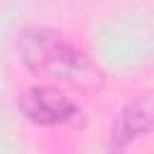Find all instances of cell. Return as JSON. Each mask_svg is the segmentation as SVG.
Segmentation results:
<instances>
[{
	"label": "cell",
	"instance_id": "cell-1",
	"mask_svg": "<svg viewBox=\"0 0 154 154\" xmlns=\"http://www.w3.org/2000/svg\"><path fill=\"white\" fill-rule=\"evenodd\" d=\"M14 51L19 63L36 77L70 84L79 91H99L106 84L103 70L53 26L29 24L19 29Z\"/></svg>",
	"mask_w": 154,
	"mask_h": 154
},
{
	"label": "cell",
	"instance_id": "cell-2",
	"mask_svg": "<svg viewBox=\"0 0 154 154\" xmlns=\"http://www.w3.org/2000/svg\"><path fill=\"white\" fill-rule=\"evenodd\" d=\"M19 116L36 128L75 125L82 120V108L55 84H34L17 96Z\"/></svg>",
	"mask_w": 154,
	"mask_h": 154
},
{
	"label": "cell",
	"instance_id": "cell-3",
	"mask_svg": "<svg viewBox=\"0 0 154 154\" xmlns=\"http://www.w3.org/2000/svg\"><path fill=\"white\" fill-rule=\"evenodd\" d=\"M152 132H154V99L149 94L132 96L118 108L108 130L106 149L108 154H123L132 142Z\"/></svg>",
	"mask_w": 154,
	"mask_h": 154
},
{
	"label": "cell",
	"instance_id": "cell-4",
	"mask_svg": "<svg viewBox=\"0 0 154 154\" xmlns=\"http://www.w3.org/2000/svg\"><path fill=\"white\" fill-rule=\"evenodd\" d=\"M46 2H58V0H46Z\"/></svg>",
	"mask_w": 154,
	"mask_h": 154
}]
</instances>
